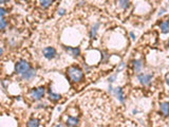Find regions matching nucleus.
Wrapping results in <instances>:
<instances>
[{"label": "nucleus", "instance_id": "nucleus-1", "mask_svg": "<svg viewBox=\"0 0 169 127\" xmlns=\"http://www.w3.org/2000/svg\"><path fill=\"white\" fill-rule=\"evenodd\" d=\"M68 75L70 77V79L73 83H79L83 79V71L81 70V68L75 67V66H71V67L68 68Z\"/></svg>", "mask_w": 169, "mask_h": 127}, {"label": "nucleus", "instance_id": "nucleus-2", "mask_svg": "<svg viewBox=\"0 0 169 127\" xmlns=\"http://www.w3.org/2000/svg\"><path fill=\"white\" fill-rule=\"evenodd\" d=\"M30 69H31V67H30V64L27 60H19L15 66V71H16L17 74H20V75L25 73Z\"/></svg>", "mask_w": 169, "mask_h": 127}, {"label": "nucleus", "instance_id": "nucleus-3", "mask_svg": "<svg viewBox=\"0 0 169 127\" xmlns=\"http://www.w3.org/2000/svg\"><path fill=\"white\" fill-rule=\"evenodd\" d=\"M45 93H46L45 87H38V88H35V89L31 90V92H30V96L32 97L33 100L39 101L45 96Z\"/></svg>", "mask_w": 169, "mask_h": 127}, {"label": "nucleus", "instance_id": "nucleus-4", "mask_svg": "<svg viewBox=\"0 0 169 127\" xmlns=\"http://www.w3.org/2000/svg\"><path fill=\"white\" fill-rule=\"evenodd\" d=\"M153 74H148V73H140L137 76V79L140 81V83L144 86L149 85L152 81Z\"/></svg>", "mask_w": 169, "mask_h": 127}, {"label": "nucleus", "instance_id": "nucleus-5", "mask_svg": "<svg viewBox=\"0 0 169 127\" xmlns=\"http://www.w3.org/2000/svg\"><path fill=\"white\" fill-rule=\"evenodd\" d=\"M42 54L47 60H53L56 56V50L53 47H47L42 50Z\"/></svg>", "mask_w": 169, "mask_h": 127}, {"label": "nucleus", "instance_id": "nucleus-6", "mask_svg": "<svg viewBox=\"0 0 169 127\" xmlns=\"http://www.w3.org/2000/svg\"><path fill=\"white\" fill-rule=\"evenodd\" d=\"M35 75H36V71L34 70V69H30V70H28L25 73L21 74V77L22 79H25V81H31V79H33L35 77Z\"/></svg>", "mask_w": 169, "mask_h": 127}, {"label": "nucleus", "instance_id": "nucleus-7", "mask_svg": "<svg viewBox=\"0 0 169 127\" xmlns=\"http://www.w3.org/2000/svg\"><path fill=\"white\" fill-rule=\"evenodd\" d=\"M160 110H161L162 114L164 116H169V103L168 102H163L160 105Z\"/></svg>", "mask_w": 169, "mask_h": 127}, {"label": "nucleus", "instance_id": "nucleus-8", "mask_svg": "<svg viewBox=\"0 0 169 127\" xmlns=\"http://www.w3.org/2000/svg\"><path fill=\"white\" fill-rule=\"evenodd\" d=\"M68 126H77L79 125V119L76 118V116H68L67 121H66Z\"/></svg>", "mask_w": 169, "mask_h": 127}, {"label": "nucleus", "instance_id": "nucleus-9", "mask_svg": "<svg viewBox=\"0 0 169 127\" xmlns=\"http://www.w3.org/2000/svg\"><path fill=\"white\" fill-rule=\"evenodd\" d=\"M114 93L116 94L118 101H120L121 103H125V96H124V92H123V88H122V87L115 88V89H114Z\"/></svg>", "mask_w": 169, "mask_h": 127}, {"label": "nucleus", "instance_id": "nucleus-10", "mask_svg": "<svg viewBox=\"0 0 169 127\" xmlns=\"http://www.w3.org/2000/svg\"><path fill=\"white\" fill-rule=\"evenodd\" d=\"M133 69H134V72H141L143 69V66H144V64H143V60H134L133 62Z\"/></svg>", "mask_w": 169, "mask_h": 127}, {"label": "nucleus", "instance_id": "nucleus-11", "mask_svg": "<svg viewBox=\"0 0 169 127\" xmlns=\"http://www.w3.org/2000/svg\"><path fill=\"white\" fill-rule=\"evenodd\" d=\"M66 50L67 52L70 53V55L74 57H77L81 55V49L79 48H71V47H66Z\"/></svg>", "mask_w": 169, "mask_h": 127}, {"label": "nucleus", "instance_id": "nucleus-12", "mask_svg": "<svg viewBox=\"0 0 169 127\" xmlns=\"http://www.w3.org/2000/svg\"><path fill=\"white\" fill-rule=\"evenodd\" d=\"M99 26H100V23H99V22H96V23H95L93 27H92L91 32H90V37H91L92 39H94V38L96 37L97 31H98V29H99Z\"/></svg>", "mask_w": 169, "mask_h": 127}, {"label": "nucleus", "instance_id": "nucleus-13", "mask_svg": "<svg viewBox=\"0 0 169 127\" xmlns=\"http://www.w3.org/2000/svg\"><path fill=\"white\" fill-rule=\"evenodd\" d=\"M160 28H161L162 33H164V34L169 33V20H165V21L162 22L160 24Z\"/></svg>", "mask_w": 169, "mask_h": 127}, {"label": "nucleus", "instance_id": "nucleus-14", "mask_svg": "<svg viewBox=\"0 0 169 127\" xmlns=\"http://www.w3.org/2000/svg\"><path fill=\"white\" fill-rule=\"evenodd\" d=\"M39 3H40L41 8L48 9L49 6H51V4L53 3V0H39Z\"/></svg>", "mask_w": 169, "mask_h": 127}, {"label": "nucleus", "instance_id": "nucleus-15", "mask_svg": "<svg viewBox=\"0 0 169 127\" xmlns=\"http://www.w3.org/2000/svg\"><path fill=\"white\" fill-rule=\"evenodd\" d=\"M27 125L30 127H38L39 125H40V121H39L38 119H32L28 122Z\"/></svg>", "mask_w": 169, "mask_h": 127}, {"label": "nucleus", "instance_id": "nucleus-16", "mask_svg": "<svg viewBox=\"0 0 169 127\" xmlns=\"http://www.w3.org/2000/svg\"><path fill=\"white\" fill-rule=\"evenodd\" d=\"M49 96H50V100L54 101V102H56V101H58L59 99H60V94H58V93H54L52 90H50L49 91Z\"/></svg>", "mask_w": 169, "mask_h": 127}, {"label": "nucleus", "instance_id": "nucleus-17", "mask_svg": "<svg viewBox=\"0 0 169 127\" xmlns=\"http://www.w3.org/2000/svg\"><path fill=\"white\" fill-rule=\"evenodd\" d=\"M118 3H120L122 9L127 10L129 8V6H130V0H118Z\"/></svg>", "mask_w": 169, "mask_h": 127}, {"label": "nucleus", "instance_id": "nucleus-18", "mask_svg": "<svg viewBox=\"0 0 169 127\" xmlns=\"http://www.w3.org/2000/svg\"><path fill=\"white\" fill-rule=\"evenodd\" d=\"M6 24H8V22H6V19L0 18V31L3 30V29H6Z\"/></svg>", "mask_w": 169, "mask_h": 127}, {"label": "nucleus", "instance_id": "nucleus-19", "mask_svg": "<svg viewBox=\"0 0 169 127\" xmlns=\"http://www.w3.org/2000/svg\"><path fill=\"white\" fill-rule=\"evenodd\" d=\"M115 79H116V74H114V75L109 76L108 81H109V83H110V84H112V83H114V82H115Z\"/></svg>", "mask_w": 169, "mask_h": 127}, {"label": "nucleus", "instance_id": "nucleus-20", "mask_svg": "<svg viewBox=\"0 0 169 127\" xmlns=\"http://www.w3.org/2000/svg\"><path fill=\"white\" fill-rule=\"evenodd\" d=\"M6 14V10L3 8H0V18H2L4 15Z\"/></svg>", "mask_w": 169, "mask_h": 127}, {"label": "nucleus", "instance_id": "nucleus-21", "mask_svg": "<svg viewBox=\"0 0 169 127\" xmlns=\"http://www.w3.org/2000/svg\"><path fill=\"white\" fill-rule=\"evenodd\" d=\"M124 67H125V62H121V66H120V67L117 68V70H116V72H121L122 70H123L124 69Z\"/></svg>", "mask_w": 169, "mask_h": 127}, {"label": "nucleus", "instance_id": "nucleus-22", "mask_svg": "<svg viewBox=\"0 0 169 127\" xmlns=\"http://www.w3.org/2000/svg\"><path fill=\"white\" fill-rule=\"evenodd\" d=\"M64 13H66V10H64V9H62V10H59V11H58V14L60 15V16L64 15Z\"/></svg>", "mask_w": 169, "mask_h": 127}, {"label": "nucleus", "instance_id": "nucleus-23", "mask_svg": "<svg viewBox=\"0 0 169 127\" xmlns=\"http://www.w3.org/2000/svg\"><path fill=\"white\" fill-rule=\"evenodd\" d=\"M166 12V9H162V10H160V13H158V16H161V15H163L164 13Z\"/></svg>", "mask_w": 169, "mask_h": 127}, {"label": "nucleus", "instance_id": "nucleus-24", "mask_svg": "<svg viewBox=\"0 0 169 127\" xmlns=\"http://www.w3.org/2000/svg\"><path fill=\"white\" fill-rule=\"evenodd\" d=\"M130 37H131L132 39H135V35H134L133 32H130Z\"/></svg>", "mask_w": 169, "mask_h": 127}, {"label": "nucleus", "instance_id": "nucleus-25", "mask_svg": "<svg viewBox=\"0 0 169 127\" xmlns=\"http://www.w3.org/2000/svg\"><path fill=\"white\" fill-rule=\"evenodd\" d=\"M2 53H3V49H2V48H0V56L2 55Z\"/></svg>", "mask_w": 169, "mask_h": 127}, {"label": "nucleus", "instance_id": "nucleus-26", "mask_svg": "<svg viewBox=\"0 0 169 127\" xmlns=\"http://www.w3.org/2000/svg\"><path fill=\"white\" fill-rule=\"evenodd\" d=\"M166 82H167V85L169 86V76H167L166 77Z\"/></svg>", "mask_w": 169, "mask_h": 127}, {"label": "nucleus", "instance_id": "nucleus-27", "mask_svg": "<svg viewBox=\"0 0 169 127\" xmlns=\"http://www.w3.org/2000/svg\"><path fill=\"white\" fill-rule=\"evenodd\" d=\"M6 1H8V0H0V4H1V3H4V2H6Z\"/></svg>", "mask_w": 169, "mask_h": 127}, {"label": "nucleus", "instance_id": "nucleus-28", "mask_svg": "<svg viewBox=\"0 0 169 127\" xmlns=\"http://www.w3.org/2000/svg\"><path fill=\"white\" fill-rule=\"evenodd\" d=\"M168 1H169V0H168Z\"/></svg>", "mask_w": 169, "mask_h": 127}]
</instances>
